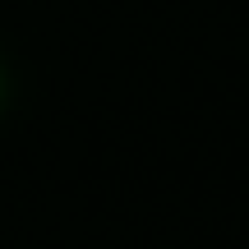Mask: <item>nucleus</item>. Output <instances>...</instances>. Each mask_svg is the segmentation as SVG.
I'll list each match as a JSON object with an SVG mask.
<instances>
[{
  "mask_svg": "<svg viewBox=\"0 0 249 249\" xmlns=\"http://www.w3.org/2000/svg\"><path fill=\"white\" fill-rule=\"evenodd\" d=\"M9 97H14V70H9V60H5V51H0V116H5V107H9Z\"/></svg>",
  "mask_w": 249,
  "mask_h": 249,
  "instance_id": "nucleus-1",
  "label": "nucleus"
}]
</instances>
